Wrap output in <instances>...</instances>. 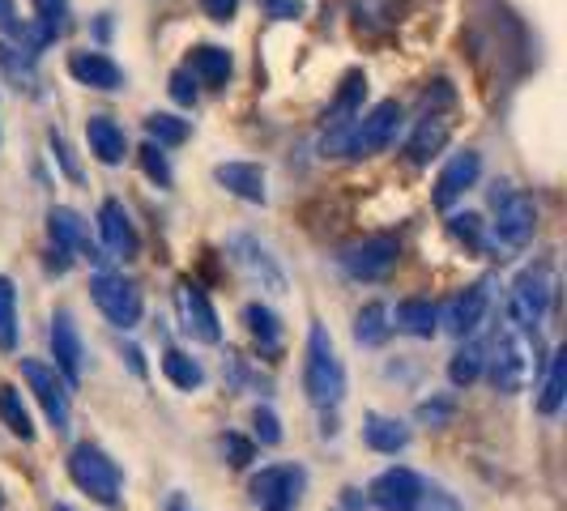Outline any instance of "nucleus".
<instances>
[{"label": "nucleus", "mask_w": 567, "mask_h": 511, "mask_svg": "<svg viewBox=\"0 0 567 511\" xmlns=\"http://www.w3.org/2000/svg\"><path fill=\"white\" fill-rule=\"evenodd\" d=\"M486 375H491V388L504 393V397H516L534 384L538 375V328L520 324L504 315V324L495 328V337L486 345Z\"/></svg>", "instance_id": "nucleus-1"}, {"label": "nucleus", "mask_w": 567, "mask_h": 511, "mask_svg": "<svg viewBox=\"0 0 567 511\" xmlns=\"http://www.w3.org/2000/svg\"><path fill=\"white\" fill-rule=\"evenodd\" d=\"M398 128H401V103L398 98H384L368 115H354L350 124L329 128L320 149L324 154H338V158H371V154H380V149L393 145Z\"/></svg>", "instance_id": "nucleus-2"}, {"label": "nucleus", "mask_w": 567, "mask_h": 511, "mask_svg": "<svg viewBox=\"0 0 567 511\" xmlns=\"http://www.w3.org/2000/svg\"><path fill=\"white\" fill-rule=\"evenodd\" d=\"M303 393L316 409H338L346 400V367L338 358V345L324 324H312L308 333V358H303Z\"/></svg>", "instance_id": "nucleus-3"}, {"label": "nucleus", "mask_w": 567, "mask_h": 511, "mask_svg": "<svg viewBox=\"0 0 567 511\" xmlns=\"http://www.w3.org/2000/svg\"><path fill=\"white\" fill-rule=\"evenodd\" d=\"M491 205H495V222H491V234H495V252L504 248V252H520L529 239H534V230H538V205L525 197V192H516L512 184H495L491 188Z\"/></svg>", "instance_id": "nucleus-4"}, {"label": "nucleus", "mask_w": 567, "mask_h": 511, "mask_svg": "<svg viewBox=\"0 0 567 511\" xmlns=\"http://www.w3.org/2000/svg\"><path fill=\"white\" fill-rule=\"evenodd\" d=\"M64 465H69L73 486H78L82 494H90L94 503H103V508H115V503H120V486H124L120 465H115L99 444H78Z\"/></svg>", "instance_id": "nucleus-5"}, {"label": "nucleus", "mask_w": 567, "mask_h": 511, "mask_svg": "<svg viewBox=\"0 0 567 511\" xmlns=\"http://www.w3.org/2000/svg\"><path fill=\"white\" fill-rule=\"evenodd\" d=\"M227 255L230 264L239 269V278L252 285V290H265V294H286V269L278 264V255L269 252L256 234H230L227 239Z\"/></svg>", "instance_id": "nucleus-6"}, {"label": "nucleus", "mask_w": 567, "mask_h": 511, "mask_svg": "<svg viewBox=\"0 0 567 511\" xmlns=\"http://www.w3.org/2000/svg\"><path fill=\"white\" fill-rule=\"evenodd\" d=\"M555 269L550 264H529L508 290V303H504V315L512 320H520V324H529V328H542V320L550 312V303H555Z\"/></svg>", "instance_id": "nucleus-7"}, {"label": "nucleus", "mask_w": 567, "mask_h": 511, "mask_svg": "<svg viewBox=\"0 0 567 511\" xmlns=\"http://www.w3.org/2000/svg\"><path fill=\"white\" fill-rule=\"evenodd\" d=\"M90 299H94V307L112 320L115 328H137L142 324V312H145V299L137 282H128V278H120V273H94L90 278Z\"/></svg>", "instance_id": "nucleus-8"}, {"label": "nucleus", "mask_w": 567, "mask_h": 511, "mask_svg": "<svg viewBox=\"0 0 567 511\" xmlns=\"http://www.w3.org/2000/svg\"><path fill=\"white\" fill-rule=\"evenodd\" d=\"M22 379H27V388L34 393V400H39V409L48 414L52 430L64 435L69 423H73V400H69L64 375H60L56 367H48V363H39V358H22Z\"/></svg>", "instance_id": "nucleus-9"}, {"label": "nucleus", "mask_w": 567, "mask_h": 511, "mask_svg": "<svg viewBox=\"0 0 567 511\" xmlns=\"http://www.w3.org/2000/svg\"><path fill=\"white\" fill-rule=\"evenodd\" d=\"M401 260V243L393 234H371V239H359L350 248H341L338 264L354 278V282H384Z\"/></svg>", "instance_id": "nucleus-10"}, {"label": "nucleus", "mask_w": 567, "mask_h": 511, "mask_svg": "<svg viewBox=\"0 0 567 511\" xmlns=\"http://www.w3.org/2000/svg\"><path fill=\"white\" fill-rule=\"evenodd\" d=\"M175 315H179L184 337L200 341V345H218L223 341V320L214 312L209 294L197 282H188V278L175 285Z\"/></svg>", "instance_id": "nucleus-11"}, {"label": "nucleus", "mask_w": 567, "mask_h": 511, "mask_svg": "<svg viewBox=\"0 0 567 511\" xmlns=\"http://www.w3.org/2000/svg\"><path fill=\"white\" fill-rule=\"evenodd\" d=\"M491 290H495L491 282H474V285H465L461 294H453L444 307H435V312H440V328L456 341L474 337V333L483 328L486 312H491Z\"/></svg>", "instance_id": "nucleus-12"}, {"label": "nucleus", "mask_w": 567, "mask_h": 511, "mask_svg": "<svg viewBox=\"0 0 567 511\" xmlns=\"http://www.w3.org/2000/svg\"><path fill=\"white\" fill-rule=\"evenodd\" d=\"M303 482L308 478H303L299 465H269L248 482V494L260 511H290L303 494Z\"/></svg>", "instance_id": "nucleus-13"}, {"label": "nucleus", "mask_w": 567, "mask_h": 511, "mask_svg": "<svg viewBox=\"0 0 567 511\" xmlns=\"http://www.w3.org/2000/svg\"><path fill=\"white\" fill-rule=\"evenodd\" d=\"M368 499L375 511H419L426 499V486L414 469L393 465V469H384V473L368 486Z\"/></svg>", "instance_id": "nucleus-14"}, {"label": "nucleus", "mask_w": 567, "mask_h": 511, "mask_svg": "<svg viewBox=\"0 0 567 511\" xmlns=\"http://www.w3.org/2000/svg\"><path fill=\"white\" fill-rule=\"evenodd\" d=\"M52 358H56V371L64 375V384L78 388L85 371V341L78 333L69 307H56V315H52Z\"/></svg>", "instance_id": "nucleus-15"}, {"label": "nucleus", "mask_w": 567, "mask_h": 511, "mask_svg": "<svg viewBox=\"0 0 567 511\" xmlns=\"http://www.w3.org/2000/svg\"><path fill=\"white\" fill-rule=\"evenodd\" d=\"M48 230H52V243L64 248L69 255H82L90 264H103V260H112V255H103V248L90 239V227H85V218L78 209H69V205H56L52 213H48Z\"/></svg>", "instance_id": "nucleus-16"}, {"label": "nucleus", "mask_w": 567, "mask_h": 511, "mask_svg": "<svg viewBox=\"0 0 567 511\" xmlns=\"http://www.w3.org/2000/svg\"><path fill=\"white\" fill-rule=\"evenodd\" d=\"M478 175H483V158H478L474 149H461V154H453V158L444 163V170H440V179H435V192H431L435 209H453L456 200H461L470 188H474V184H478Z\"/></svg>", "instance_id": "nucleus-17"}, {"label": "nucleus", "mask_w": 567, "mask_h": 511, "mask_svg": "<svg viewBox=\"0 0 567 511\" xmlns=\"http://www.w3.org/2000/svg\"><path fill=\"white\" fill-rule=\"evenodd\" d=\"M99 239L112 252V260H137V252H142V239L133 230V218L124 213L120 200H103L99 205Z\"/></svg>", "instance_id": "nucleus-18"}, {"label": "nucleus", "mask_w": 567, "mask_h": 511, "mask_svg": "<svg viewBox=\"0 0 567 511\" xmlns=\"http://www.w3.org/2000/svg\"><path fill=\"white\" fill-rule=\"evenodd\" d=\"M85 142H90V154L103 167H120L128 158V137H124V128L115 124L112 115H90L85 119Z\"/></svg>", "instance_id": "nucleus-19"}, {"label": "nucleus", "mask_w": 567, "mask_h": 511, "mask_svg": "<svg viewBox=\"0 0 567 511\" xmlns=\"http://www.w3.org/2000/svg\"><path fill=\"white\" fill-rule=\"evenodd\" d=\"M69 73L82 85H90V90H103V94L124 90V69L112 56H103V52H73L69 56Z\"/></svg>", "instance_id": "nucleus-20"}, {"label": "nucleus", "mask_w": 567, "mask_h": 511, "mask_svg": "<svg viewBox=\"0 0 567 511\" xmlns=\"http://www.w3.org/2000/svg\"><path fill=\"white\" fill-rule=\"evenodd\" d=\"M244 324H248V337L256 341L260 358H282V320H278V312L269 303H248L244 307Z\"/></svg>", "instance_id": "nucleus-21"}, {"label": "nucleus", "mask_w": 567, "mask_h": 511, "mask_svg": "<svg viewBox=\"0 0 567 511\" xmlns=\"http://www.w3.org/2000/svg\"><path fill=\"white\" fill-rule=\"evenodd\" d=\"M214 179L227 188L230 197L248 200V205H265L269 192H265V170L256 167V163H223V167L214 170Z\"/></svg>", "instance_id": "nucleus-22"}, {"label": "nucleus", "mask_w": 567, "mask_h": 511, "mask_svg": "<svg viewBox=\"0 0 567 511\" xmlns=\"http://www.w3.org/2000/svg\"><path fill=\"white\" fill-rule=\"evenodd\" d=\"M363 444L380 456H398L410 448V426L389 418V414H368L363 418Z\"/></svg>", "instance_id": "nucleus-23"}, {"label": "nucleus", "mask_w": 567, "mask_h": 511, "mask_svg": "<svg viewBox=\"0 0 567 511\" xmlns=\"http://www.w3.org/2000/svg\"><path fill=\"white\" fill-rule=\"evenodd\" d=\"M389 324L405 333V337H419V341H431L440 333V312L426 303V299H401L398 312L389 315Z\"/></svg>", "instance_id": "nucleus-24"}, {"label": "nucleus", "mask_w": 567, "mask_h": 511, "mask_svg": "<svg viewBox=\"0 0 567 511\" xmlns=\"http://www.w3.org/2000/svg\"><path fill=\"white\" fill-rule=\"evenodd\" d=\"M188 73L197 77V85H214V90H223V85L230 82V73H235V60H230L227 48L205 43V48H193V56H188Z\"/></svg>", "instance_id": "nucleus-25"}, {"label": "nucleus", "mask_w": 567, "mask_h": 511, "mask_svg": "<svg viewBox=\"0 0 567 511\" xmlns=\"http://www.w3.org/2000/svg\"><path fill=\"white\" fill-rule=\"evenodd\" d=\"M363 94H368V73H363V69H350V73L341 77V90H338V98H333V107L324 112V124H329V128L350 124L354 115L363 112Z\"/></svg>", "instance_id": "nucleus-26"}, {"label": "nucleus", "mask_w": 567, "mask_h": 511, "mask_svg": "<svg viewBox=\"0 0 567 511\" xmlns=\"http://www.w3.org/2000/svg\"><path fill=\"white\" fill-rule=\"evenodd\" d=\"M449 133H453V128H449V119H444V115L431 112V115L423 119V124L414 128V137H410V145H405V149H410V158H414L419 167H426V163H431V158H435V154L444 149V142H449Z\"/></svg>", "instance_id": "nucleus-27"}, {"label": "nucleus", "mask_w": 567, "mask_h": 511, "mask_svg": "<svg viewBox=\"0 0 567 511\" xmlns=\"http://www.w3.org/2000/svg\"><path fill=\"white\" fill-rule=\"evenodd\" d=\"M483 367H486V345L465 337V345L449 358V384H453V388H470V384L483 375Z\"/></svg>", "instance_id": "nucleus-28"}, {"label": "nucleus", "mask_w": 567, "mask_h": 511, "mask_svg": "<svg viewBox=\"0 0 567 511\" xmlns=\"http://www.w3.org/2000/svg\"><path fill=\"white\" fill-rule=\"evenodd\" d=\"M564 397H567V354L555 350V354H550V371H546V384H542V393H538V414L555 418V414L564 409Z\"/></svg>", "instance_id": "nucleus-29"}, {"label": "nucleus", "mask_w": 567, "mask_h": 511, "mask_svg": "<svg viewBox=\"0 0 567 511\" xmlns=\"http://www.w3.org/2000/svg\"><path fill=\"white\" fill-rule=\"evenodd\" d=\"M389 333H393V324H389V307H384V303H368L363 312L354 315V341H359L363 350L384 345Z\"/></svg>", "instance_id": "nucleus-30"}, {"label": "nucleus", "mask_w": 567, "mask_h": 511, "mask_svg": "<svg viewBox=\"0 0 567 511\" xmlns=\"http://www.w3.org/2000/svg\"><path fill=\"white\" fill-rule=\"evenodd\" d=\"M163 375H167L179 393H197L200 384H205V367H200L193 354H184V350H167L163 354Z\"/></svg>", "instance_id": "nucleus-31"}, {"label": "nucleus", "mask_w": 567, "mask_h": 511, "mask_svg": "<svg viewBox=\"0 0 567 511\" xmlns=\"http://www.w3.org/2000/svg\"><path fill=\"white\" fill-rule=\"evenodd\" d=\"M0 423L9 426V435H18L22 444L34 439V423H30V409L22 405V393L13 384H0Z\"/></svg>", "instance_id": "nucleus-32"}, {"label": "nucleus", "mask_w": 567, "mask_h": 511, "mask_svg": "<svg viewBox=\"0 0 567 511\" xmlns=\"http://www.w3.org/2000/svg\"><path fill=\"white\" fill-rule=\"evenodd\" d=\"M145 133H150V142L167 149V145H184V142H188L193 124H188V119H179V115L154 112V115H145Z\"/></svg>", "instance_id": "nucleus-33"}, {"label": "nucleus", "mask_w": 567, "mask_h": 511, "mask_svg": "<svg viewBox=\"0 0 567 511\" xmlns=\"http://www.w3.org/2000/svg\"><path fill=\"white\" fill-rule=\"evenodd\" d=\"M18 350V290L9 278H0V354Z\"/></svg>", "instance_id": "nucleus-34"}, {"label": "nucleus", "mask_w": 567, "mask_h": 511, "mask_svg": "<svg viewBox=\"0 0 567 511\" xmlns=\"http://www.w3.org/2000/svg\"><path fill=\"white\" fill-rule=\"evenodd\" d=\"M0 69L18 82V90L34 82V56H30L27 48H9V43H0Z\"/></svg>", "instance_id": "nucleus-35"}, {"label": "nucleus", "mask_w": 567, "mask_h": 511, "mask_svg": "<svg viewBox=\"0 0 567 511\" xmlns=\"http://www.w3.org/2000/svg\"><path fill=\"white\" fill-rule=\"evenodd\" d=\"M252 435L260 448H278L282 444V423H278V414L269 405H256L252 409Z\"/></svg>", "instance_id": "nucleus-36"}, {"label": "nucleus", "mask_w": 567, "mask_h": 511, "mask_svg": "<svg viewBox=\"0 0 567 511\" xmlns=\"http://www.w3.org/2000/svg\"><path fill=\"white\" fill-rule=\"evenodd\" d=\"M137 158H142V170L158 184V188H171V167H167V154H163V145L145 142L137 149Z\"/></svg>", "instance_id": "nucleus-37"}, {"label": "nucleus", "mask_w": 567, "mask_h": 511, "mask_svg": "<svg viewBox=\"0 0 567 511\" xmlns=\"http://www.w3.org/2000/svg\"><path fill=\"white\" fill-rule=\"evenodd\" d=\"M449 230H453L461 243H470L474 252H491V243L483 239V222H478L474 213H453V218H449Z\"/></svg>", "instance_id": "nucleus-38"}, {"label": "nucleus", "mask_w": 567, "mask_h": 511, "mask_svg": "<svg viewBox=\"0 0 567 511\" xmlns=\"http://www.w3.org/2000/svg\"><path fill=\"white\" fill-rule=\"evenodd\" d=\"M30 4H34V13H39V30H43L48 39H56L60 30H64V18H69L64 0H30Z\"/></svg>", "instance_id": "nucleus-39"}, {"label": "nucleus", "mask_w": 567, "mask_h": 511, "mask_svg": "<svg viewBox=\"0 0 567 511\" xmlns=\"http://www.w3.org/2000/svg\"><path fill=\"white\" fill-rule=\"evenodd\" d=\"M223 456H227V460L235 465V469L252 465V456H256L252 439H244V435H235V430H227V435H223Z\"/></svg>", "instance_id": "nucleus-40"}, {"label": "nucleus", "mask_w": 567, "mask_h": 511, "mask_svg": "<svg viewBox=\"0 0 567 511\" xmlns=\"http://www.w3.org/2000/svg\"><path fill=\"white\" fill-rule=\"evenodd\" d=\"M171 98H175L179 107H193V103H197V77H193L188 69H175V73H171Z\"/></svg>", "instance_id": "nucleus-41"}, {"label": "nucleus", "mask_w": 567, "mask_h": 511, "mask_svg": "<svg viewBox=\"0 0 567 511\" xmlns=\"http://www.w3.org/2000/svg\"><path fill=\"white\" fill-rule=\"evenodd\" d=\"M453 414L456 409L449 400H423V405H419V423H431V426H449Z\"/></svg>", "instance_id": "nucleus-42"}, {"label": "nucleus", "mask_w": 567, "mask_h": 511, "mask_svg": "<svg viewBox=\"0 0 567 511\" xmlns=\"http://www.w3.org/2000/svg\"><path fill=\"white\" fill-rule=\"evenodd\" d=\"M48 142H52V149H56V163L64 167V175H69V179H82V167H78V158H73V149H69V142H64L60 133H52Z\"/></svg>", "instance_id": "nucleus-43"}, {"label": "nucleus", "mask_w": 567, "mask_h": 511, "mask_svg": "<svg viewBox=\"0 0 567 511\" xmlns=\"http://www.w3.org/2000/svg\"><path fill=\"white\" fill-rule=\"evenodd\" d=\"M200 9H205V18H214V22H230L235 9H239V0H200Z\"/></svg>", "instance_id": "nucleus-44"}, {"label": "nucleus", "mask_w": 567, "mask_h": 511, "mask_svg": "<svg viewBox=\"0 0 567 511\" xmlns=\"http://www.w3.org/2000/svg\"><path fill=\"white\" fill-rule=\"evenodd\" d=\"M269 13H274V18H282V22H290V18H299V13H303V0H269Z\"/></svg>", "instance_id": "nucleus-45"}, {"label": "nucleus", "mask_w": 567, "mask_h": 511, "mask_svg": "<svg viewBox=\"0 0 567 511\" xmlns=\"http://www.w3.org/2000/svg\"><path fill=\"white\" fill-rule=\"evenodd\" d=\"M0 30H13V34H18V22H13V4H9V0H0Z\"/></svg>", "instance_id": "nucleus-46"}, {"label": "nucleus", "mask_w": 567, "mask_h": 511, "mask_svg": "<svg viewBox=\"0 0 567 511\" xmlns=\"http://www.w3.org/2000/svg\"><path fill=\"white\" fill-rule=\"evenodd\" d=\"M128 363H133V371H137V375H145V363H142V350H133V345H128Z\"/></svg>", "instance_id": "nucleus-47"}, {"label": "nucleus", "mask_w": 567, "mask_h": 511, "mask_svg": "<svg viewBox=\"0 0 567 511\" xmlns=\"http://www.w3.org/2000/svg\"><path fill=\"white\" fill-rule=\"evenodd\" d=\"M56 511H78V508H69V503H56Z\"/></svg>", "instance_id": "nucleus-48"}, {"label": "nucleus", "mask_w": 567, "mask_h": 511, "mask_svg": "<svg viewBox=\"0 0 567 511\" xmlns=\"http://www.w3.org/2000/svg\"><path fill=\"white\" fill-rule=\"evenodd\" d=\"M0 508H4V490H0Z\"/></svg>", "instance_id": "nucleus-49"}, {"label": "nucleus", "mask_w": 567, "mask_h": 511, "mask_svg": "<svg viewBox=\"0 0 567 511\" xmlns=\"http://www.w3.org/2000/svg\"><path fill=\"white\" fill-rule=\"evenodd\" d=\"M175 511H179V508H175Z\"/></svg>", "instance_id": "nucleus-50"}]
</instances>
